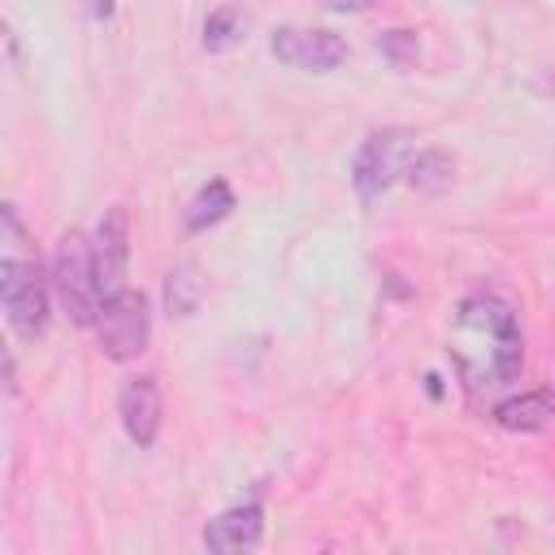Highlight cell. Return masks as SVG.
<instances>
[{
	"instance_id": "obj_12",
	"label": "cell",
	"mask_w": 555,
	"mask_h": 555,
	"mask_svg": "<svg viewBox=\"0 0 555 555\" xmlns=\"http://www.w3.org/2000/svg\"><path fill=\"white\" fill-rule=\"evenodd\" d=\"M230 212H234V191H230L225 178H212V182H204V186L191 195V204L182 208V225H186L191 234H199V230L225 221Z\"/></svg>"
},
{
	"instance_id": "obj_2",
	"label": "cell",
	"mask_w": 555,
	"mask_h": 555,
	"mask_svg": "<svg viewBox=\"0 0 555 555\" xmlns=\"http://www.w3.org/2000/svg\"><path fill=\"white\" fill-rule=\"evenodd\" d=\"M52 291L65 308V317L74 325H95L100 317V304H104V291H100V273H95V247L82 230H65L56 238V251H52Z\"/></svg>"
},
{
	"instance_id": "obj_15",
	"label": "cell",
	"mask_w": 555,
	"mask_h": 555,
	"mask_svg": "<svg viewBox=\"0 0 555 555\" xmlns=\"http://www.w3.org/2000/svg\"><path fill=\"white\" fill-rule=\"evenodd\" d=\"M373 48H377L395 69H412V65L421 61V39H416V30H382Z\"/></svg>"
},
{
	"instance_id": "obj_7",
	"label": "cell",
	"mask_w": 555,
	"mask_h": 555,
	"mask_svg": "<svg viewBox=\"0 0 555 555\" xmlns=\"http://www.w3.org/2000/svg\"><path fill=\"white\" fill-rule=\"evenodd\" d=\"M95 273H100V291L113 295L121 291V278H126V260H130V221H126V208L113 204L104 208L100 225H95Z\"/></svg>"
},
{
	"instance_id": "obj_6",
	"label": "cell",
	"mask_w": 555,
	"mask_h": 555,
	"mask_svg": "<svg viewBox=\"0 0 555 555\" xmlns=\"http://www.w3.org/2000/svg\"><path fill=\"white\" fill-rule=\"evenodd\" d=\"M269 52L291 69L330 74L347 61V39L334 30H321V26H278L269 35Z\"/></svg>"
},
{
	"instance_id": "obj_11",
	"label": "cell",
	"mask_w": 555,
	"mask_h": 555,
	"mask_svg": "<svg viewBox=\"0 0 555 555\" xmlns=\"http://www.w3.org/2000/svg\"><path fill=\"white\" fill-rule=\"evenodd\" d=\"M403 178H408V186L421 191V195H442V191L455 182V156H451L447 147H421V152L408 156Z\"/></svg>"
},
{
	"instance_id": "obj_10",
	"label": "cell",
	"mask_w": 555,
	"mask_h": 555,
	"mask_svg": "<svg viewBox=\"0 0 555 555\" xmlns=\"http://www.w3.org/2000/svg\"><path fill=\"white\" fill-rule=\"evenodd\" d=\"M551 421H555V390H546V386L494 403V425H503L512 434H538Z\"/></svg>"
},
{
	"instance_id": "obj_3",
	"label": "cell",
	"mask_w": 555,
	"mask_h": 555,
	"mask_svg": "<svg viewBox=\"0 0 555 555\" xmlns=\"http://www.w3.org/2000/svg\"><path fill=\"white\" fill-rule=\"evenodd\" d=\"M0 304H4L9 330L22 343H35L48 330V286H43L39 260L4 251V260H0Z\"/></svg>"
},
{
	"instance_id": "obj_5",
	"label": "cell",
	"mask_w": 555,
	"mask_h": 555,
	"mask_svg": "<svg viewBox=\"0 0 555 555\" xmlns=\"http://www.w3.org/2000/svg\"><path fill=\"white\" fill-rule=\"evenodd\" d=\"M95 334L108 360H134L147 351V334H152V308L147 295L134 286H121L113 295H104L100 317H95Z\"/></svg>"
},
{
	"instance_id": "obj_14",
	"label": "cell",
	"mask_w": 555,
	"mask_h": 555,
	"mask_svg": "<svg viewBox=\"0 0 555 555\" xmlns=\"http://www.w3.org/2000/svg\"><path fill=\"white\" fill-rule=\"evenodd\" d=\"M243 39H247V17H243L234 4H221V9H212V13L204 17V35H199L204 52H230V48L243 43Z\"/></svg>"
},
{
	"instance_id": "obj_17",
	"label": "cell",
	"mask_w": 555,
	"mask_h": 555,
	"mask_svg": "<svg viewBox=\"0 0 555 555\" xmlns=\"http://www.w3.org/2000/svg\"><path fill=\"white\" fill-rule=\"evenodd\" d=\"M113 13V0H95V17H108Z\"/></svg>"
},
{
	"instance_id": "obj_1",
	"label": "cell",
	"mask_w": 555,
	"mask_h": 555,
	"mask_svg": "<svg viewBox=\"0 0 555 555\" xmlns=\"http://www.w3.org/2000/svg\"><path fill=\"white\" fill-rule=\"evenodd\" d=\"M451 356L473 390H494L516 382L525 369V334L516 308L494 291H477L460 299L451 317Z\"/></svg>"
},
{
	"instance_id": "obj_13",
	"label": "cell",
	"mask_w": 555,
	"mask_h": 555,
	"mask_svg": "<svg viewBox=\"0 0 555 555\" xmlns=\"http://www.w3.org/2000/svg\"><path fill=\"white\" fill-rule=\"evenodd\" d=\"M204 304V278L195 264H173L165 273V308L169 317H195Z\"/></svg>"
},
{
	"instance_id": "obj_16",
	"label": "cell",
	"mask_w": 555,
	"mask_h": 555,
	"mask_svg": "<svg viewBox=\"0 0 555 555\" xmlns=\"http://www.w3.org/2000/svg\"><path fill=\"white\" fill-rule=\"evenodd\" d=\"M330 13H364L373 0H321Z\"/></svg>"
},
{
	"instance_id": "obj_9",
	"label": "cell",
	"mask_w": 555,
	"mask_h": 555,
	"mask_svg": "<svg viewBox=\"0 0 555 555\" xmlns=\"http://www.w3.org/2000/svg\"><path fill=\"white\" fill-rule=\"evenodd\" d=\"M260 533H264V507H260V490H256L247 503H234L204 525V546L208 551H247L260 542Z\"/></svg>"
},
{
	"instance_id": "obj_8",
	"label": "cell",
	"mask_w": 555,
	"mask_h": 555,
	"mask_svg": "<svg viewBox=\"0 0 555 555\" xmlns=\"http://www.w3.org/2000/svg\"><path fill=\"white\" fill-rule=\"evenodd\" d=\"M160 386L156 377H130L117 395V416H121V429L134 447H152L156 434H160Z\"/></svg>"
},
{
	"instance_id": "obj_4",
	"label": "cell",
	"mask_w": 555,
	"mask_h": 555,
	"mask_svg": "<svg viewBox=\"0 0 555 555\" xmlns=\"http://www.w3.org/2000/svg\"><path fill=\"white\" fill-rule=\"evenodd\" d=\"M408 156H412V130H403V126H386V130L364 134V143H360V152H356V160H351V186H356V199H360L364 208L377 204V199L395 186V178L403 173Z\"/></svg>"
}]
</instances>
